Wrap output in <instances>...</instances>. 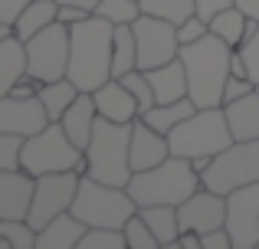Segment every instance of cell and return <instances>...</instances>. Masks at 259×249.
I'll use <instances>...</instances> for the list:
<instances>
[{
    "label": "cell",
    "mask_w": 259,
    "mask_h": 249,
    "mask_svg": "<svg viewBox=\"0 0 259 249\" xmlns=\"http://www.w3.org/2000/svg\"><path fill=\"white\" fill-rule=\"evenodd\" d=\"M246 23H249V17L233 4V7H227V10L210 17V33H217V36L227 39L233 49H240V46L246 43Z\"/></svg>",
    "instance_id": "obj_28"
},
{
    "label": "cell",
    "mask_w": 259,
    "mask_h": 249,
    "mask_svg": "<svg viewBox=\"0 0 259 249\" xmlns=\"http://www.w3.org/2000/svg\"><path fill=\"white\" fill-rule=\"evenodd\" d=\"M89 226L72 210L53 217L43 230H36V249H79Z\"/></svg>",
    "instance_id": "obj_18"
},
{
    "label": "cell",
    "mask_w": 259,
    "mask_h": 249,
    "mask_svg": "<svg viewBox=\"0 0 259 249\" xmlns=\"http://www.w3.org/2000/svg\"><path fill=\"white\" fill-rule=\"evenodd\" d=\"M138 213L145 217V223L151 226V233L158 236L161 249H177V236H181V220H177V207H174V204L138 207Z\"/></svg>",
    "instance_id": "obj_23"
},
{
    "label": "cell",
    "mask_w": 259,
    "mask_h": 249,
    "mask_svg": "<svg viewBox=\"0 0 259 249\" xmlns=\"http://www.w3.org/2000/svg\"><path fill=\"white\" fill-rule=\"evenodd\" d=\"M36 177L23 167H0V220H26Z\"/></svg>",
    "instance_id": "obj_15"
},
{
    "label": "cell",
    "mask_w": 259,
    "mask_h": 249,
    "mask_svg": "<svg viewBox=\"0 0 259 249\" xmlns=\"http://www.w3.org/2000/svg\"><path fill=\"white\" fill-rule=\"evenodd\" d=\"M85 17H92V10L76 7V4H59V13H56V20H59V23H66V26L79 23V20H85Z\"/></svg>",
    "instance_id": "obj_40"
},
{
    "label": "cell",
    "mask_w": 259,
    "mask_h": 249,
    "mask_svg": "<svg viewBox=\"0 0 259 249\" xmlns=\"http://www.w3.org/2000/svg\"><path fill=\"white\" fill-rule=\"evenodd\" d=\"M92 98H95V109H99V115L108 118V122L132 125L135 118L141 115L138 98L132 95V89H128L121 79H108V82H102L99 89L92 92Z\"/></svg>",
    "instance_id": "obj_16"
},
{
    "label": "cell",
    "mask_w": 259,
    "mask_h": 249,
    "mask_svg": "<svg viewBox=\"0 0 259 249\" xmlns=\"http://www.w3.org/2000/svg\"><path fill=\"white\" fill-rule=\"evenodd\" d=\"M197 4V13H200L203 20H210L213 13H220V10H227V7H233V0H194Z\"/></svg>",
    "instance_id": "obj_42"
},
{
    "label": "cell",
    "mask_w": 259,
    "mask_h": 249,
    "mask_svg": "<svg viewBox=\"0 0 259 249\" xmlns=\"http://www.w3.org/2000/svg\"><path fill=\"white\" fill-rule=\"evenodd\" d=\"M145 76L154 89V105L187 98V72H184L181 56L171 59V63H164V66H158V69H145Z\"/></svg>",
    "instance_id": "obj_20"
},
{
    "label": "cell",
    "mask_w": 259,
    "mask_h": 249,
    "mask_svg": "<svg viewBox=\"0 0 259 249\" xmlns=\"http://www.w3.org/2000/svg\"><path fill=\"white\" fill-rule=\"evenodd\" d=\"M230 59H233V46L217 33H207L197 43L181 46V63L187 72V95L194 98L197 109H220L223 105Z\"/></svg>",
    "instance_id": "obj_2"
},
{
    "label": "cell",
    "mask_w": 259,
    "mask_h": 249,
    "mask_svg": "<svg viewBox=\"0 0 259 249\" xmlns=\"http://www.w3.org/2000/svg\"><path fill=\"white\" fill-rule=\"evenodd\" d=\"M26 72L39 85L56 82L69 72V26L56 20L43 33L26 39Z\"/></svg>",
    "instance_id": "obj_9"
},
{
    "label": "cell",
    "mask_w": 259,
    "mask_h": 249,
    "mask_svg": "<svg viewBox=\"0 0 259 249\" xmlns=\"http://www.w3.org/2000/svg\"><path fill=\"white\" fill-rule=\"evenodd\" d=\"M95 122H99V109H95V98L92 92H79L76 102L66 109V115L59 118V125L66 128V134L72 138V144L76 147H89V141H92V131H95Z\"/></svg>",
    "instance_id": "obj_19"
},
{
    "label": "cell",
    "mask_w": 259,
    "mask_h": 249,
    "mask_svg": "<svg viewBox=\"0 0 259 249\" xmlns=\"http://www.w3.org/2000/svg\"><path fill=\"white\" fill-rule=\"evenodd\" d=\"M0 236L10 239L13 249H36V226L30 220H0Z\"/></svg>",
    "instance_id": "obj_32"
},
{
    "label": "cell",
    "mask_w": 259,
    "mask_h": 249,
    "mask_svg": "<svg viewBox=\"0 0 259 249\" xmlns=\"http://www.w3.org/2000/svg\"><path fill=\"white\" fill-rule=\"evenodd\" d=\"M36 92H39V82H36L33 76H30V72H26V76L20 79V82L13 85V89H10V95H20V98H33Z\"/></svg>",
    "instance_id": "obj_43"
},
{
    "label": "cell",
    "mask_w": 259,
    "mask_h": 249,
    "mask_svg": "<svg viewBox=\"0 0 259 249\" xmlns=\"http://www.w3.org/2000/svg\"><path fill=\"white\" fill-rule=\"evenodd\" d=\"M95 13L108 23H135L141 17V0H99Z\"/></svg>",
    "instance_id": "obj_31"
},
{
    "label": "cell",
    "mask_w": 259,
    "mask_h": 249,
    "mask_svg": "<svg viewBox=\"0 0 259 249\" xmlns=\"http://www.w3.org/2000/svg\"><path fill=\"white\" fill-rule=\"evenodd\" d=\"M223 112H227L233 141H259V92L256 89L249 95L236 98V102H227Z\"/></svg>",
    "instance_id": "obj_21"
},
{
    "label": "cell",
    "mask_w": 259,
    "mask_h": 249,
    "mask_svg": "<svg viewBox=\"0 0 259 249\" xmlns=\"http://www.w3.org/2000/svg\"><path fill=\"white\" fill-rule=\"evenodd\" d=\"M230 76H249V66L243 59L240 49H233V59H230Z\"/></svg>",
    "instance_id": "obj_44"
},
{
    "label": "cell",
    "mask_w": 259,
    "mask_h": 249,
    "mask_svg": "<svg viewBox=\"0 0 259 249\" xmlns=\"http://www.w3.org/2000/svg\"><path fill=\"white\" fill-rule=\"evenodd\" d=\"M141 13L171 20V23H184L187 17L197 13V4L194 0H141Z\"/></svg>",
    "instance_id": "obj_29"
},
{
    "label": "cell",
    "mask_w": 259,
    "mask_h": 249,
    "mask_svg": "<svg viewBox=\"0 0 259 249\" xmlns=\"http://www.w3.org/2000/svg\"><path fill=\"white\" fill-rule=\"evenodd\" d=\"M210 33V20H203L200 13H194V17H187L184 23H177V39L184 43H197V39H203Z\"/></svg>",
    "instance_id": "obj_35"
},
{
    "label": "cell",
    "mask_w": 259,
    "mask_h": 249,
    "mask_svg": "<svg viewBox=\"0 0 259 249\" xmlns=\"http://www.w3.org/2000/svg\"><path fill=\"white\" fill-rule=\"evenodd\" d=\"M79 180H82V174H76V171L39 174L36 187H33V200H30V213H26V220H30L36 230H43L53 217L72 210L76 193H79Z\"/></svg>",
    "instance_id": "obj_10"
},
{
    "label": "cell",
    "mask_w": 259,
    "mask_h": 249,
    "mask_svg": "<svg viewBox=\"0 0 259 249\" xmlns=\"http://www.w3.org/2000/svg\"><path fill=\"white\" fill-rule=\"evenodd\" d=\"M30 4H33V0H0V20L13 26V23H17V17H20V13H23Z\"/></svg>",
    "instance_id": "obj_41"
},
{
    "label": "cell",
    "mask_w": 259,
    "mask_h": 249,
    "mask_svg": "<svg viewBox=\"0 0 259 249\" xmlns=\"http://www.w3.org/2000/svg\"><path fill=\"white\" fill-rule=\"evenodd\" d=\"M138 69V39H135L132 23H115L112 39V79H121Z\"/></svg>",
    "instance_id": "obj_24"
},
{
    "label": "cell",
    "mask_w": 259,
    "mask_h": 249,
    "mask_svg": "<svg viewBox=\"0 0 259 249\" xmlns=\"http://www.w3.org/2000/svg\"><path fill=\"white\" fill-rule=\"evenodd\" d=\"M259 180V141H233L213 158V164L200 174V187L227 197L236 187Z\"/></svg>",
    "instance_id": "obj_8"
},
{
    "label": "cell",
    "mask_w": 259,
    "mask_h": 249,
    "mask_svg": "<svg viewBox=\"0 0 259 249\" xmlns=\"http://www.w3.org/2000/svg\"><path fill=\"white\" fill-rule=\"evenodd\" d=\"M213 158H217V154H197V158H190V167H194L197 174H203L210 164H213Z\"/></svg>",
    "instance_id": "obj_46"
},
{
    "label": "cell",
    "mask_w": 259,
    "mask_h": 249,
    "mask_svg": "<svg viewBox=\"0 0 259 249\" xmlns=\"http://www.w3.org/2000/svg\"><path fill=\"white\" fill-rule=\"evenodd\" d=\"M197 112V105H194V98H177V102H158L154 109H148L145 115V122L154 128V131H161V134H171L177 125L184 122V118H190Z\"/></svg>",
    "instance_id": "obj_26"
},
{
    "label": "cell",
    "mask_w": 259,
    "mask_h": 249,
    "mask_svg": "<svg viewBox=\"0 0 259 249\" xmlns=\"http://www.w3.org/2000/svg\"><path fill=\"white\" fill-rule=\"evenodd\" d=\"M72 213L85 226H115V230H121L138 213V204L128 193V187H112V184H102L95 177H82L79 180L76 204H72Z\"/></svg>",
    "instance_id": "obj_5"
},
{
    "label": "cell",
    "mask_w": 259,
    "mask_h": 249,
    "mask_svg": "<svg viewBox=\"0 0 259 249\" xmlns=\"http://www.w3.org/2000/svg\"><path fill=\"white\" fill-rule=\"evenodd\" d=\"M56 13H59V4H56V0H33V4L17 17L13 33H17V36L26 43V39H33L36 33H43L50 23H56Z\"/></svg>",
    "instance_id": "obj_25"
},
{
    "label": "cell",
    "mask_w": 259,
    "mask_h": 249,
    "mask_svg": "<svg viewBox=\"0 0 259 249\" xmlns=\"http://www.w3.org/2000/svg\"><path fill=\"white\" fill-rule=\"evenodd\" d=\"M197 190H200V174L190 167L187 158H177V154L148 167V171H135V177L128 180V193L135 197L138 207H154V204L177 207Z\"/></svg>",
    "instance_id": "obj_4"
},
{
    "label": "cell",
    "mask_w": 259,
    "mask_h": 249,
    "mask_svg": "<svg viewBox=\"0 0 259 249\" xmlns=\"http://www.w3.org/2000/svg\"><path fill=\"white\" fill-rule=\"evenodd\" d=\"M112 39L115 23H108L99 13L69 26V72L66 76L79 85V92H95L102 82L112 79Z\"/></svg>",
    "instance_id": "obj_1"
},
{
    "label": "cell",
    "mask_w": 259,
    "mask_h": 249,
    "mask_svg": "<svg viewBox=\"0 0 259 249\" xmlns=\"http://www.w3.org/2000/svg\"><path fill=\"white\" fill-rule=\"evenodd\" d=\"M121 82H125L128 89H132V95L138 98L141 115H145L148 109H154V89H151V82H148L145 69H135V72H128V76H121Z\"/></svg>",
    "instance_id": "obj_34"
},
{
    "label": "cell",
    "mask_w": 259,
    "mask_h": 249,
    "mask_svg": "<svg viewBox=\"0 0 259 249\" xmlns=\"http://www.w3.org/2000/svg\"><path fill=\"white\" fill-rule=\"evenodd\" d=\"M253 89H256V82L249 76H230L227 79V89H223V105L236 102V98H243V95H249Z\"/></svg>",
    "instance_id": "obj_37"
},
{
    "label": "cell",
    "mask_w": 259,
    "mask_h": 249,
    "mask_svg": "<svg viewBox=\"0 0 259 249\" xmlns=\"http://www.w3.org/2000/svg\"><path fill=\"white\" fill-rule=\"evenodd\" d=\"M236 7H240L243 13H246L249 20H259V0H233Z\"/></svg>",
    "instance_id": "obj_45"
},
{
    "label": "cell",
    "mask_w": 259,
    "mask_h": 249,
    "mask_svg": "<svg viewBox=\"0 0 259 249\" xmlns=\"http://www.w3.org/2000/svg\"><path fill=\"white\" fill-rule=\"evenodd\" d=\"M56 4H76V7H85V10H92V13H95L99 0H56Z\"/></svg>",
    "instance_id": "obj_47"
},
{
    "label": "cell",
    "mask_w": 259,
    "mask_h": 249,
    "mask_svg": "<svg viewBox=\"0 0 259 249\" xmlns=\"http://www.w3.org/2000/svg\"><path fill=\"white\" fill-rule=\"evenodd\" d=\"M26 76V43L13 33L0 43V95H10V89Z\"/></svg>",
    "instance_id": "obj_22"
},
{
    "label": "cell",
    "mask_w": 259,
    "mask_h": 249,
    "mask_svg": "<svg viewBox=\"0 0 259 249\" xmlns=\"http://www.w3.org/2000/svg\"><path fill=\"white\" fill-rule=\"evenodd\" d=\"M125 239H128V249H161V243H158V236L151 233V226L145 223V217L141 213H135L132 220H128L125 226Z\"/></svg>",
    "instance_id": "obj_33"
},
{
    "label": "cell",
    "mask_w": 259,
    "mask_h": 249,
    "mask_svg": "<svg viewBox=\"0 0 259 249\" xmlns=\"http://www.w3.org/2000/svg\"><path fill=\"white\" fill-rule=\"evenodd\" d=\"M79 158H82V147L72 144V138L59 122H50L43 131L23 138L20 167L33 177H39V174H53V171H76Z\"/></svg>",
    "instance_id": "obj_7"
},
{
    "label": "cell",
    "mask_w": 259,
    "mask_h": 249,
    "mask_svg": "<svg viewBox=\"0 0 259 249\" xmlns=\"http://www.w3.org/2000/svg\"><path fill=\"white\" fill-rule=\"evenodd\" d=\"M167 141H171V154L190 161L197 154H220L223 147L233 144V131L220 105V109H197L167 134Z\"/></svg>",
    "instance_id": "obj_6"
},
{
    "label": "cell",
    "mask_w": 259,
    "mask_h": 249,
    "mask_svg": "<svg viewBox=\"0 0 259 249\" xmlns=\"http://www.w3.org/2000/svg\"><path fill=\"white\" fill-rule=\"evenodd\" d=\"M256 92H259V82H256Z\"/></svg>",
    "instance_id": "obj_49"
},
{
    "label": "cell",
    "mask_w": 259,
    "mask_h": 249,
    "mask_svg": "<svg viewBox=\"0 0 259 249\" xmlns=\"http://www.w3.org/2000/svg\"><path fill=\"white\" fill-rule=\"evenodd\" d=\"M240 53H243V59H246V66H249V79L259 82V26H256L253 36L240 46Z\"/></svg>",
    "instance_id": "obj_38"
},
{
    "label": "cell",
    "mask_w": 259,
    "mask_h": 249,
    "mask_svg": "<svg viewBox=\"0 0 259 249\" xmlns=\"http://www.w3.org/2000/svg\"><path fill=\"white\" fill-rule=\"evenodd\" d=\"M85 158H89L85 177H95V180L112 184V187H128V180L135 177V167H132V125L108 122V118L99 115L92 141H89V147H85Z\"/></svg>",
    "instance_id": "obj_3"
},
{
    "label": "cell",
    "mask_w": 259,
    "mask_h": 249,
    "mask_svg": "<svg viewBox=\"0 0 259 249\" xmlns=\"http://www.w3.org/2000/svg\"><path fill=\"white\" fill-rule=\"evenodd\" d=\"M7 36H13V26H10V23H4V20H0V43H4Z\"/></svg>",
    "instance_id": "obj_48"
},
{
    "label": "cell",
    "mask_w": 259,
    "mask_h": 249,
    "mask_svg": "<svg viewBox=\"0 0 259 249\" xmlns=\"http://www.w3.org/2000/svg\"><path fill=\"white\" fill-rule=\"evenodd\" d=\"M50 125L39 95L20 98V95H0V131L17 134V138H30V134L43 131Z\"/></svg>",
    "instance_id": "obj_14"
},
{
    "label": "cell",
    "mask_w": 259,
    "mask_h": 249,
    "mask_svg": "<svg viewBox=\"0 0 259 249\" xmlns=\"http://www.w3.org/2000/svg\"><path fill=\"white\" fill-rule=\"evenodd\" d=\"M177 220H181V233L194 230L203 236L210 230H220V226H227V197L200 187L184 204H177Z\"/></svg>",
    "instance_id": "obj_13"
},
{
    "label": "cell",
    "mask_w": 259,
    "mask_h": 249,
    "mask_svg": "<svg viewBox=\"0 0 259 249\" xmlns=\"http://www.w3.org/2000/svg\"><path fill=\"white\" fill-rule=\"evenodd\" d=\"M227 230L233 249H256L259 243V180L227 193Z\"/></svg>",
    "instance_id": "obj_12"
},
{
    "label": "cell",
    "mask_w": 259,
    "mask_h": 249,
    "mask_svg": "<svg viewBox=\"0 0 259 249\" xmlns=\"http://www.w3.org/2000/svg\"><path fill=\"white\" fill-rule=\"evenodd\" d=\"M200 243H203V249H233V236H230V230H227V226H220V230L203 233V236H200Z\"/></svg>",
    "instance_id": "obj_39"
},
{
    "label": "cell",
    "mask_w": 259,
    "mask_h": 249,
    "mask_svg": "<svg viewBox=\"0 0 259 249\" xmlns=\"http://www.w3.org/2000/svg\"><path fill=\"white\" fill-rule=\"evenodd\" d=\"M20 151H23V138L0 131V167H20Z\"/></svg>",
    "instance_id": "obj_36"
},
{
    "label": "cell",
    "mask_w": 259,
    "mask_h": 249,
    "mask_svg": "<svg viewBox=\"0 0 259 249\" xmlns=\"http://www.w3.org/2000/svg\"><path fill=\"white\" fill-rule=\"evenodd\" d=\"M36 95H39V102H43V109H46V115H50V122H59V118L66 115V109L76 102L79 85L72 82L69 76H63V79H56V82H43Z\"/></svg>",
    "instance_id": "obj_27"
},
{
    "label": "cell",
    "mask_w": 259,
    "mask_h": 249,
    "mask_svg": "<svg viewBox=\"0 0 259 249\" xmlns=\"http://www.w3.org/2000/svg\"><path fill=\"white\" fill-rule=\"evenodd\" d=\"M171 158V141L167 134L154 131L145 118H135L132 122V167L135 171H148V167L161 164V161Z\"/></svg>",
    "instance_id": "obj_17"
},
{
    "label": "cell",
    "mask_w": 259,
    "mask_h": 249,
    "mask_svg": "<svg viewBox=\"0 0 259 249\" xmlns=\"http://www.w3.org/2000/svg\"><path fill=\"white\" fill-rule=\"evenodd\" d=\"M79 249H128L125 230H115V226H89Z\"/></svg>",
    "instance_id": "obj_30"
},
{
    "label": "cell",
    "mask_w": 259,
    "mask_h": 249,
    "mask_svg": "<svg viewBox=\"0 0 259 249\" xmlns=\"http://www.w3.org/2000/svg\"><path fill=\"white\" fill-rule=\"evenodd\" d=\"M132 26H135V39H138V69H158V66L181 56L177 23L141 13Z\"/></svg>",
    "instance_id": "obj_11"
}]
</instances>
